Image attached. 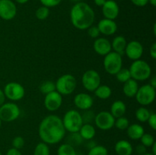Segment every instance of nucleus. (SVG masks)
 Returning a JSON list of instances; mask_svg holds the SVG:
<instances>
[{"mask_svg":"<svg viewBox=\"0 0 156 155\" xmlns=\"http://www.w3.org/2000/svg\"><path fill=\"white\" fill-rule=\"evenodd\" d=\"M143 155H154L153 153H144V154H143Z\"/></svg>","mask_w":156,"mask_h":155,"instance_id":"5fc2aeb1","label":"nucleus"},{"mask_svg":"<svg viewBox=\"0 0 156 155\" xmlns=\"http://www.w3.org/2000/svg\"><path fill=\"white\" fill-rule=\"evenodd\" d=\"M70 1L73 2H80V0H70Z\"/></svg>","mask_w":156,"mask_h":155,"instance_id":"864d4df0","label":"nucleus"},{"mask_svg":"<svg viewBox=\"0 0 156 155\" xmlns=\"http://www.w3.org/2000/svg\"><path fill=\"white\" fill-rule=\"evenodd\" d=\"M155 88L150 84H144L139 88L135 97L136 101L143 106L150 105L155 99Z\"/></svg>","mask_w":156,"mask_h":155,"instance_id":"6e6552de","label":"nucleus"},{"mask_svg":"<svg viewBox=\"0 0 156 155\" xmlns=\"http://www.w3.org/2000/svg\"><path fill=\"white\" fill-rule=\"evenodd\" d=\"M107 0H94V2L96 5L99 6V7H102L104 5Z\"/></svg>","mask_w":156,"mask_h":155,"instance_id":"49530a36","label":"nucleus"},{"mask_svg":"<svg viewBox=\"0 0 156 155\" xmlns=\"http://www.w3.org/2000/svg\"><path fill=\"white\" fill-rule=\"evenodd\" d=\"M88 155H108V150L105 146L95 145L90 148Z\"/></svg>","mask_w":156,"mask_h":155,"instance_id":"473e14b6","label":"nucleus"},{"mask_svg":"<svg viewBox=\"0 0 156 155\" xmlns=\"http://www.w3.org/2000/svg\"><path fill=\"white\" fill-rule=\"evenodd\" d=\"M97 27L100 33L105 36L114 35L117 30V25L114 20L107 19V18L101 20Z\"/></svg>","mask_w":156,"mask_h":155,"instance_id":"f3484780","label":"nucleus"},{"mask_svg":"<svg viewBox=\"0 0 156 155\" xmlns=\"http://www.w3.org/2000/svg\"><path fill=\"white\" fill-rule=\"evenodd\" d=\"M40 2L44 6L47 8H53L60 4L62 0H40Z\"/></svg>","mask_w":156,"mask_h":155,"instance_id":"4c0bfd02","label":"nucleus"},{"mask_svg":"<svg viewBox=\"0 0 156 155\" xmlns=\"http://www.w3.org/2000/svg\"><path fill=\"white\" fill-rule=\"evenodd\" d=\"M62 121L66 131H68L70 133L79 132V129L83 125L82 115L76 109H70L67 111Z\"/></svg>","mask_w":156,"mask_h":155,"instance_id":"20e7f679","label":"nucleus"},{"mask_svg":"<svg viewBox=\"0 0 156 155\" xmlns=\"http://www.w3.org/2000/svg\"><path fill=\"white\" fill-rule=\"evenodd\" d=\"M153 30H154V34H155H155H156V24H154V27H153Z\"/></svg>","mask_w":156,"mask_h":155,"instance_id":"603ef678","label":"nucleus"},{"mask_svg":"<svg viewBox=\"0 0 156 155\" xmlns=\"http://www.w3.org/2000/svg\"><path fill=\"white\" fill-rule=\"evenodd\" d=\"M136 150L137 153H139L140 155H143L146 153V147H145L144 145H143L142 144H139L138 146H136Z\"/></svg>","mask_w":156,"mask_h":155,"instance_id":"79ce46f5","label":"nucleus"},{"mask_svg":"<svg viewBox=\"0 0 156 155\" xmlns=\"http://www.w3.org/2000/svg\"><path fill=\"white\" fill-rule=\"evenodd\" d=\"M140 140L141 141V144L146 147H151L152 144L155 142L153 135L149 133L143 134V136L140 138Z\"/></svg>","mask_w":156,"mask_h":155,"instance_id":"f704fd0d","label":"nucleus"},{"mask_svg":"<svg viewBox=\"0 0 156 155\" xmlns=\"http://www.w3.org/2000/svg\"><path fill=\"white\" fill-rule=\"evenodd\" d=\"M95 14L92 8L83 2H76L70 11V20L76 28L87 30L93 24Z\"/></svg>","mask_w":156,"mask_h":155,"instance_id":"f03ea898","label":"nucleus"},{"mask_svg":"<svg viewBox=\"0 0 156 155\" xmlns=\"http://www.w3.org/2000/svg\"><path fill=\"white\" fill-rule=\"evenodd\" d=\"M34 155H50V147L44 142H40L35 147Z\"/></svg>","mask_w":156,"mask_h":155,"instance_id":"c85d7f7f","label":"nucleus"},{"mask_svg":"<svg viewBox=\"0 0 156 155\" xmlns=\"http://www.w3.org/2000/svg\"><path fill=\"white\" fill-rule=\"evenodd\" d=\"M79 133L81 135V137L83 138V140L90 141L95 136L96 131L92 125L89 124V123H85L80 128Z\"/></svg>","mask_w":156,"mask_h":155,"instance_id":"b1692460","label":"nucleus"},{"mask_svg":"<svg viewBox=\"0 0 156 155\" xmlns=\"http://www.w3.org/2000/svg\"><path fill=\"white\" fill-rule=\"evenodd\" d=\"M81 115H82L83 124H85V123H89L90 124L93 120H94V117H95V115L94 114L93 111L90 110V109L84 110V113L81 114Z\"/></svg>","mask_w":156,"mask_h":155,"instance_id":"c9c22d12","label":"nucleus"},{"mask_svg":"<svg viewBox=\"0 0 156 155\" xmlns=\"http://www.w3.org/2000/svg\"><path fill=\"white\" fill-rule=\"evenodd\" d=\"M62 119L56 115H49L42 119L38 128V135L43 142L56 144L60 142L66 135Z\"/></svg>","mask_w":156,"mask_h":155,"instance_id":"f257e3e1","label":"nucleus"},{"mask_svg":"<svg viewBox=\"0 0 156 155\" xmlns=\"http://www.w3.org/2000/svg\"><path fill=\"white\" fill-rule=\"evenodd\" d=\"M139 89L138 83L134 79L130 78L123 83V92L125 96L127 97L132 98V97H135L137 91Z\"/></svg>","mask_w":156,"mask_h":155,"instance_id":"aec40b11","label":"nucleus"},{"mask_svg":"<svg viewBox=\"0 0 156 155\" xmlns=\"http://www.w3.org/2000/svg\"><path fill=\"white\" fill-rule=\"evenodd\" d=\"M94 92L96 97L99 99H101V100L108 99L111 96V94H112L111 88L108 85L105 84L99 85Z\"/></svg>","mask_w":156,"mask_h":155,"instance_id":"393cba45","label":"nucleus"},{"mask_svg":"<svg viewBox=\"0 0 156 155\" xmlns=\"http://www.w3.org/2000/svg\"><path fill=\"white\" fill-rule=\"evenodd\" d=\"M126 130H127L128 137L130 139L135 140V141L140 139V138L145 133L144 128L141 125L138 124V123L129 125L127 129H126Z\"/></svg>","mask_w":156,"mask_h":155,"instance_id":"4be33fe9","label":"nucleus"},{"mask_svg":"<svg viewBox=\"0 0 156 155\" xmlns=\"http://www.w3.org/2000/svg\"><path fill=\"white\" fill-rule=\"evenodd\" d=\"M39 89L42 94L46 95L49 93L56 91V84H55V82L52 81H45L41 83Z\"/></svg>","mask_w":156,"mask_h":155,"instance_id":"cd10ccee","label":"nucleus"},{"mask_svg":"<svg viewBox=\"0 0 156 155\" xmlns=\"http://www.w3.org/2000/svg\"><path fill=\"white\" fill-rule=\"evenodd\" d=\"M73 102L75 106L79 109L86 110L89 109L93 106L94 100L92 97L87 93H79L75 96Z\"/></svg>","mask_w":156,"mask_h":155,"instance_id":"dca6fc26","label":"nucleus"},{"mask_svg":"<svg viewBox=\"0 0 156 155\" xmlns=\"http://www.w3.org/2000/svg\"><path fill=\"white\" fill-rule=\"evenodd\" d=\"M4 94L5 97L12 101H18L24 97L25 90L18 82H9L5 86Z\"/></svg>","mask_w":156,"mask_h":155,"instance_id":"9d476101","label":"nucleus"},{"mask_svg":"<svg viewBox=\"0 0 156 155\" xmlns=\"http://www.w3.org/2000/svg\"><path fill=\"white\" fill-rule=\"evenodd\" d=\"M147 122L149 123V126L152 128L153 130H155L156 129V114L152 112V113L150 114V116L148 119Z\"/></svg>","mask_w":156,"mask_h":155,"instance_id":"ea45409f","label":"nucleus"},{"mask_svg":"<svg viewBox=\"0 0 156 155\" xmlns=\"http://www.w3.org/2000/svg\"><path fill=\"white\" fill-rule=\"evenodd\" d=\"M0 155H2V153H1V151H0Z\"/></svg>","mask_w":156,"mask_h":155,"instance_id":"4d7b16f0","label":"nucleus"},{"mask_svg":"<svg viewBox=\"0 0 156 155\" xmlns=\"http://www.w3.org/2000/svg\"><path fill=\"white\" fill-rule=\"evenodd\" d=\"M15 2H16L17 3H18V4H25V3H27V2H28V0H15Z\"/></svg>","mask_w":156,"mask_h":155,"instance_id":"8fccbe9b","label":"nucleus"},{"mask_svg":"<svg viewBox=\"0 0 156 155\" xmlns=\"http://www.w3.org/2000/svg\"><path fill=\"white\" fill-rule=\"evenodd\" d=\"M129 126V122L127 118L124 116L119 117V118L115 119V122H114V126L117 129H120V130H125L128 128Z\"/></svg>","mask_w":156,"mask_h":155,"instance_id":"2f4dec72","label":"nucleus"},{"mask_svg":"<svg viewBox=\"0 0 156 155\" xmlns=\"http://www.w3.org/2000/svg\"><path fill=\"white\" fill-rule=\"evenodd\" d=\"M149 2H150V4L154 7L156 6V0H149Z\"/></svg>","mask_w":156,"mask_h":155,"instance_id":"3c124183","label":"nucleus"},{"mask_svg":"<svg viewBox=\"0 0 156 155\" xmlns=\"http://www.w3.org/2000/svg\"><path fill=\"white\" fill-rule=\"evenodd\" d=\"M111 43V49L114 50V52L118 53L120 56L124 54L125 49H126V38L123 36H117L114 38Z\"/></svg>","mask_w":156,"mask_h":155,"instance_id":"412c9836","label":"nucleus"},{"mask_svg":"<svg viewBox=\"0 0 156 155\" xmlns=\"http://www.w3.org/2000/svg\"><path fill=\"white\" fill-rule=\"evenodd\" d=\"M62 96L56 91L46 94L44 97V104L46 109L50 112L58 110L62 106Z\"/></svg>","mask_w":156,"mask_h":155,"instance_id":"f8f14e48","label":"nucleus"},{"mask_svg":"<svg viewBox=\"0 0 156 155\" xmlns=\"http://www.w3.org/2000/svg\"><path fill=\"white\" fill-rule=\"evenodd\" d=\"M6 155H22V153L20 151V150L12 147V148H10L8 150Z\"/></svg>","mask_w":156,"mask_h":155,"instance_id":"37998d69","label":"nucleus"},{"mask_svg":"<svg viewBox=\"0 0 156 155\" xmlns=\"http://www.w3.org/2000/svg\"><path fill=\"white\" fill-rule=\"evenodd\" d=\"M55 84L56 91L61 95H69L76 90L77 81L73 74H66L60 76L55 82Z\"/></svg>","mask_w":156,"mask_h":155,"instance_id":"39448f33","label":"nucleus"},{"mask_svg":"<svg viewBox=\"0 0 156 155\" xmlns=\"http://www.w3.org/2000/svg\"><path fill=\"white\" fill-rule=\"evenodd\" d=\"M17 14L16 5L12 0H0V18L5 21L12 20Z\"/></svg>","mask_w":156,"mask_h":155,"instance_id":"ddd939ff","label":"nucleus"},{"mask_svg":"<svg viewBox=\"0 0 156 155\" xmlns=\"http://www.w3.org/2000/svg\"><path fill=\"white\" fill-rule=\"evenodd\" d=\"M114 150L117 155H132L133 148L130 142L126 140H120L116 143Z\"/></svg>","mask_w":156,"mask_h":155,"instance_id":"6ab92c4d","label":"nucleus"},{"mask_svg":"<svg viewBox=\"0 0 156 155\" xmlns=\"http://www.w3.org/2000/svg\"><path fill=\"white\" fill-rule=\"evenodd\" d=\"M87 30H88V35H89L91 38H98L101 33L97 26L91 25V27H88Z\"/></svg>","mask_w":156,"mask_h":155,"instance_id":"58836bf2","label":"nucleus"},{"mask_svg":"<svg viewBox=\"0 0 156 155\" xmlns=\"http://www.w3.org/2000/svg\"><path fill=\"white\" fill-rule=\"evenodd\" d=\"M149 53H150V56L153 59H156V43H154L150 47V50H149Z\"/></svg>","mask_w":156,"mask_h":155,"instance_id":"c03bdc74","label":"nucleus"},{"mask_svg":"<svg viewBox=\"0 0 156 155\" xmlns=\"http://www.w3.org/2000/svg\"><path fill=\"white\" fill-rule=\"evenodd\" d=\"M5 98L6 97L5 96L4 91H3L2 89H0V106H2V105L5 103Z\"/></svg>","mask_w":156,"mask_h":155,"instance_id":"a18cd8bd","label":"nucleus"},{"mask_svg":"<svg viewBox=\"0 0 156 155\" xmlns=\"http://www.w3.org/2000/svg\"><path fill=\"white\" fill-rule=\"evenodd\" d=\"M57 155H77V153L73 146L66 143L58 147Z\"/></svg>","mask_w":156,"mask_h":155,"instance_id":"bb28decb","label":"nucleus"},{"mask_svg":"<svg viewBox=\"0 0 156 155\" xmlns=\"http://www.w3.org/2000/svg\"><path fill=\"white\" fill-rule=\"evenodd\" d=\"M151 147L152 148V153H153L154 155H156V142L154 143Z\"/></svg>","mask_w":156,"mask_h":155,"instance_id":"09e8293b","label":"nucleus"},{"mask_svg":"<svg viewBox=\"0 0 156 155\" xmlns=\"http://www.w3.org/2000/svg\"><path fill=\"white\" fill-rule=\"evenodd\" d=\"M126 112V106L122 100H116L111 104V113L115 119L124 115Z\"/></svg>","mask_w":156,"mask_h":155,"instance_id":"5701e85b","label":"nucleus"},{"mask_svg":"<svg viewBox=\"0 0 156 155\" xmlns=\"http://www.w3.org/2000/svg\"><path fill=\"white\" fill-rule=\"evenodd\" d=\"M149 84L151 85L152 87H153L154 88H156V77L154 76L152 79L150 80V84Z\"/></svg>","mask_w":156,"mask_h":155,"instance_id":"de8ad7c7","label":"nucleus"},{"mask_svg":"<svg viewBox=\"0 0 156 155\" xmlns=\"http://www.w3.org/2000/svg\"><path fill=\"white\" fill-rule=\"evenodd\" d=\"M101 78L97 71L94 69H89L85 71L82 77V83L85 89L88 91L92 92L101 84Z\"/></svg>","mask_w":156,"mask_h":155,"instance_id":"1a4fd4ad","label":"nucleus"},{"mask_svg":"<svg viewBox=\"0 0 156 155\" xmlns=\"http://www.w3.org/2000/svg\"><path fill=\"white\" fill-rule=\"evenodd\" d=\"M1 126H2V120L1 119H0V127H1Z\"/></svg>","mask_w":156,"mask_h":155,"instance_id":"6e6d98bb","label":"nucleus"},{"mask_svg":"<svg viewBox=\"0 0 156 155\" xmlns=\"http://www.w3.org/2000/svg\"><path fill=\"white\" fill-rule=\"evenodd\" d=\"M24 145V140L21 136H16L12 140V147L20 150Z\"/></svg>","mask_w":156,"mask_h":155,"instance_id":"e433bc0d","label":"nucleus"},{"mask_svg":"<svg viewBox=\"0 0 156 155\" xmlns=\"http://www.w3.org/2000/svg\"><path fill=\"white\" fill-rule=\"evenodd\" d=\"M49 15H50V9H49V8L44 5L38 8L37 9L36 12H35V15H36L37 18L38 20H41V21L47 19L49 17Z\"/></svg>","mask_w":156,"mask_h":155,"instance_id":"72a5a7b5","label":"nucleus"},{"mask_svg":"<svg viewBox=\"0 0 156 155\" xmlns=\"http://www.w3.org/2000/svg\"><path fill=\"white\" fill-rule=\"evenodd\" d=\"M83 141V138L81 137L79 132H73L69 135L67 139V144H70L72 146H76L80 145Z\"/></svg>","mask_w":156,"mask_h":155,"instance_id":"7c9ffc66","label":"nucleus"},{"mask_svg":"<svg viewBox=\"0 0 156 155\" xmlns=\"http://www.w3.org/2000/svg\"><path fill=\"white\" fill-rule=\"evenodd\" d=\"M131 78L136 81H143L150 78L152 68L146 61L138 59L133 61L129 68Z\"/></svg>","mask_w":156,"mask_h":155,"instance_id":"7ed1b4c3","label":"nucleus"},{"mask_svg":"<svg viewBox=\"0 0 156 155\" xmlns=\"http://www.w3.org/2000/svg\"><path fill=\"white\" fill-rule=\"evenodd\" d=\"M104 68L108 74L115 75L122 68L123 59L122 56L114 51L110 52L105 56L104 59Z\"/></svg>","mask_w":156,"mask_h":155,"instance_id":"423d86ee","label":"nucleus"},{"mask_svg":"<svg viewBox=\"0 0 156 155\" xmlns=\"http://www.w3.org/2000/svg\"><path fill=\"white\" fill-rule=\"evenodd\" d=\"M124 53L133 61L140 59L143 54V46L141 43L137 40H132L127 43Z\"/></svg>","mask_w":156,"mask_h":155,"instance_id":"4468645a","label":"nucleus"},{"mask_svg":"<svg viewBox=\"0 0 156 155\" xmlns=\"http://www.w3.org/2000/svg\"><path fill=\"white\" fill-rule=\"evenodd\" d=\"M102 13L105 18L114 20L118 17L120 8L114 0H107L102 6Z\"/></svg>","mask_w":156,"mask_h":155,"instance_id":"2eb2a0df","label":"nucleus"},{"mask_svg":"<svg viewBox=\"0 0 156 155\" xmlns=\"http://www.w3.org/2000/svg\"><path fill=\"white\" fill-rule=\"evenodd\" d=\"M133 5L138 7H144L149 3V0H130Z\"/></svg>","mask_w":156,"mask_h":155,"instance_id":"a19ab883","label":"nucleus"},{"mask_svg":"<svg viewBox=\"0 0 156 155\" xmlns=\"http://www.w3.org/2000/svg\"><path fill=\"white\" fill-rule=\"evenodd\" d=\"M115 118L108 111H101L94 117V122L99 129L107 131L110 130L114 126Z\"/></svg>","mask_w":156,"mask_h":155,"instance_id":"9b49d317","label":"nucleus"},{"mask_svg":"<svg viewBox=\"0 0 156 155\" xmlns=\"http://www.w3.org/2000/svg\"><path fill=\"white\" fill-rule=\"evenodd\" d=\"M21 114L20 108L16 103L9 102L0 106V119L2 122H11L16 120Z\"/></svg>","mask_w":156,"mask_h":155,"instance_id":"0eeeda50","label":"nucleus"},{"mask_svg":"<svg viewBox=\"0 0 156 155\" xmlns=\"http://www.w3.org/2000/svg\"><path fill=\"white\" fill-rule=\"evenodd\" d=\"M150 111L145 106H140L136 110L135 112L136 118L140 122H146L148 121V119L150 116Z\"/></svg>","mask_w":156,"mask_h":155,"instance_id":"a878e982","label":"nucleus"},{"mask_svg":"<svg viewBox=\"0 0 156 155\" xmlns=\"http://www.w3.org/2000/svg\"><path fill=\"white\" fill-rule=\"evenodd\" d=\"M94 50L100 56H106L111 52V43L107 38L99 37L95 40L93 44Z\"/></svg>","mask_w":156,"mask_h":155,"instance_id":"a211bd4d","label":"nucleus"},{"mask_svg":"<svg viewBox=\"0 0 156 155\" xmlns=\"http://www.w3.org/2000/svg\"><path fill=\"white\" fill-rule=\"evenodd\" d=\"M116 78H117V81L121 83H125L126 81H127L128 80H129L131 78L130 72H129V68H122L117 74H115Z\"/></svg>","mask_w":156,"mask_h":155,"instance_id":"c756f323","label":"nucleus"}]
</instances>
